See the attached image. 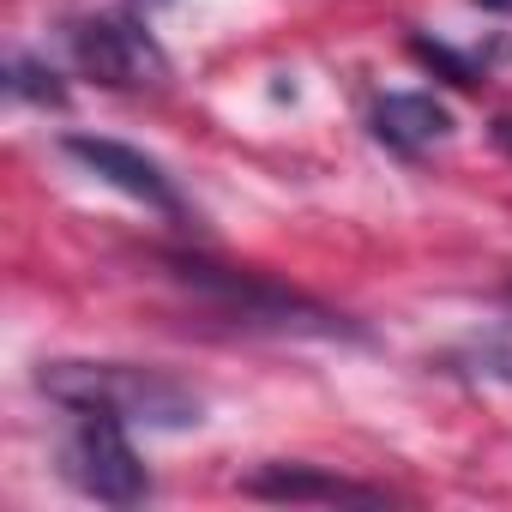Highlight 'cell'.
Instances as JSON below:
<instances>
[{
  "label": "cell",
  "mask_w": 512,
  "mask_h": 512,
  "mask_svg": "<svg viewBox=\"0 0 512 512\" xmlns=\"http://www.w3.org/2000/svg\"><path fill=\"white\" fill-rule=\"evenodd\" d=\"M37 386L73 416H115L127 428H193L205 410L199 392H187L181 380L127 362H49Z\"/></svg>",
  "instance_id": "1"
},
{
  "label": "cell",
  "mask_w": 512,
  "mask_h": 512,
  "mask_svg": "<svg viewBox=\"0 0 512 512\" xmlns=\"http://www.w3.org/2000/svg\"><path fill=\"white\" fill-rule=\"evenodd\" d=\"M175 272L193 284V290H205L211 302H223L229 314H241V320H253V326H278V332H344V320L338 314H326V308H314L308 296H296V290H278L272 278H253V272H229V266H205V260H175Z\"/></svg>",
  "instance_id": "2"
},
{
  "label": "cell",
  "mask_w": 512,
  "mask_h": 512,
  "mask_svg": "<svg viewBox=\"0 0 512 512\" xmlns=\"http://www.w3.org/2000/svg\"><path fill=\"white\" fill-rule=\"evenodd\" d=\"M67 476L103 506H139L151 494V476L127 440V422H115V416H79V428L67 440Z\"/></svg>",
  "instance_id": "3"
},
{
  "label": "cell",
  "mask_w": 512,
  "mask_h": 512,
  "mask_svg": "<svg viewBox=\"0 0 512 512\" xmlns=\"http://www.w3.org/2000/svg\"><path fill=\"white\" fill-rule=\"evenodd\" d=\"M73 55H79V67L97 85H115V91H139V85H163L169 79L163 49L133 19H85L73 31Z\"/></svg>",
  "instance_id": "4"
},
{
  "label": "cell",
  "mask_w": 512,
  "mask_h": 512,
  "mask_svg": "<svg viewBox=\"0 0 512 512\" xmlns=\"http://www.w3.org/2000/svg\"><path fill=\"white\" fill-rule=\"evenodd\" d=\"M67 157L73 163H85L97 181H109V187H121L127 199H139V205H151V211H169V217H181V193H175V181L145 157V151H133V145H121V139H91V133H67Z\"/></svg>",
  "instance_id": "5"
},
{
  "label": "cell",
  "mask_w": 512,
  "mask_h": 512,
  "mask_svg": "<svg viewBox=\"0 0 512 512\" xmlns=\"http://www.w3.org/2000/svg\"><path fill=\"white\" fill-rule=\"evenodd\" d=\"M247 494L260 500H386V488H368V482H350V476H326L314 464H260L241 476Z\"/></svg>",
  "instance_id": "6"
},
{
  "label": "cell",
  "mask_w": 512,
  "mask_h": 512,
  "mask_svg": "<svg viewBox=\"0 0 512 512\" xmlns=\"http://www.w3.org/2000/svg\"><path fill=\"white\" fill-rule=\"evenodd\" d=\"M374 133H380L392 151H428L434 139L452 133V115H446L434 97H422V91H392V97H380V109H374Z\"/></svg>",
  "instance_id": "7"
},
{
  "label": "cell",
  "mask_w": 512,
  "mask_h": 512,
  "mask_svg": "<svg viewBox=\"0 0 512 512\" xmlns=\"http://www.w3.org/2000/svg\"><path fill=\"white\" fill-rule=\"evenodd\" d=\"M452 362H458L464 374H476V380H500V386H512V320H500V326L464 338Z\"/></svg>",
  "instance_id": "8"
},
{
  "label": "cell",
  "mask_w": 512,
  "mask_h": 512,
  "mask_svg": "<svg viewBox=\"0 0 512 512\" xmlns=\"http://www.w3.org/2000/svg\"><path fill=\"white\" fill-rule=\"evenodd\" d=\"M13 91H19V97H37V103H61L55 73H43V67H31V61H13Z\"/></svg>",
  "instance_id": "9"
},
{
  "label": "cell",
  "mask_w": 512,
  "mask_h": 512,
  "mask_svg": "<svg viewBox=\"0 0 512 512\" xmlns=\"http://www.w3.org/2000/svg\"><path fill=\"white\" fill-rule=\"evenodd\" d=\"M494 139H500V145L512 151V115H506V121H494Z\"/></svg>",
  "instance_id": "10"
},
{
  "label": "cell",
  "mask_w": 512,
  "mask_h": 512,
  "mask_svg": "<svg viewBox=\"0 0 512 512\" xmlns=\"http://www.w3.org/2000/svg\"><path fill=\"white\" fill-rule=\"evenodd\" d=\"M482 7H512V0H482Z\"/></svg>",
  "instance_id": "11"
}]
</instances>
